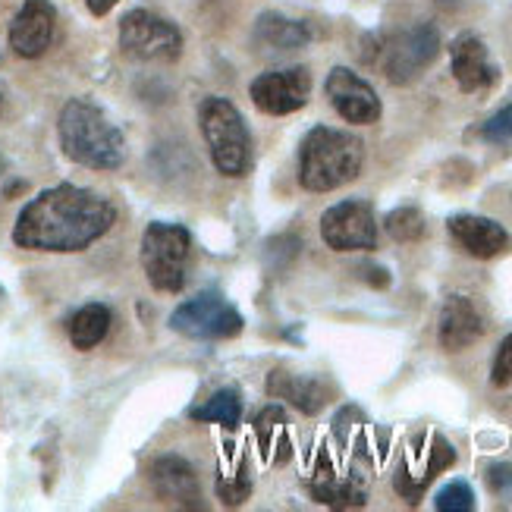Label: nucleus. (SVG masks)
Returning a JSON list of instances; mask_svg holds the SVG:
<instances>
[{"mask_svg":"<svg viewBox=\"0 0 512 512\" xmlns=\"http://www.w3.org/2000/svg\"><path fill=\"white\" fill-rule=\"evenodd\" d=\"M198 123L217 173L242 176L252 167V132L233 101L205 98L198 107Z\"/></svg>","mask_w":512,"mask_h":512,"instance_id":"obj_4","label":"nucleus"},{"mask_svg":"<svg viewBox=\"0 0 512 512\" xmlns=\"http://www.w3.org/2000/svg\"><path fill=\"white\" fill-rule=\"evenodd\" d=\"M491 384L494 387H509L512 384V333H506L497 355H494V365H491Z\"/></svg>","mask_w":512,"mask_h":512,"instance_id":"obj_27","label":"nucleus"},{"mask_svg":"<svg viewBox=\"0 0 512 512\" xmlns=\"http://www.w3.org/2000/svg\"><path fill=\"white\" fill-rule=\"evenodd\" d=\"M252 494V478L246 469V459H236L233 475H220L217 478V497L224 500V506H242Z\"/></svg>","mask_w":512,"mask_h":512,"instance_id":"obj_24","label":"nucleus"},{"mask_svg":"<svg viewBox=\"0 0 512 512\" xmlns=\"http://www.w3.org/2000/svg\"><path fill=\"white\" fill-rule=\"evenodd\" d=\"M434 506L440 512H472L475 509V491L465 481H450L437 491Z\"/></svg>","mask_w":512,"mask_h":512,"instance_id":"obj_26","label":"nucleus"},{"mask_svg":"<svg viewBox=\"0 0 512 512\" xmlns=\"http://www.w3.org/2000/svg\"><path fill=\"white\" fill-rule=\"evenodd\" d=\"M487 487H491L497 497H512V465L494 462L491 469H487Z\"/></svg>","mask_w":512,"mask_h":512,"instance_id":"obj_29","label":"nucleus"},{"mask_svg":"<svg viewBox=\"0 0 512 512\" xmlns=\"http://www.w3.org/2000/svg\"><path fill=\"white\" fill-rule=\"evenodd\" d=\"M321 239L333 252H371L377 249V220L368 202L349 198L321 214Z\"/></svg>","mask_w":512,"mask_h":512,"instance_id":"obj_9","label":"nucleus"},{"mask_svg":"<svg viewBox=\"0 0 512 512\" xmlns=\"http://www.w3.org/2000/svg\"><path fill=\"white\" fill-rule=\"evenodd\" d=\"M384 224L396 242H418L421 236H425V217H421L418 208H396L387 214Z\"/></svg>","mask_w":512,"mask_h":512,"instance_id":"obj_25","label":"nucleus"},{"mask_svg":"<svg viewBox=\"0 0 512 512\" xmlns=\"http://www.w3.org/2000/svg\"><path fill=\"white\" fill-rule=\"evenodd\" d=\"M192 233L183 224L154 220L142 236V267L158 293H180L189 274Z\"/></svg>","mask_w":512,"mask_h":512,"instance_id":"obj_5","label":"nucleus"},{"mask_svg":"<svg viewBox=\"0 0 512 512\" xmlns=\"http://www.w3.org/2000/svg\"><path fill=\"white\" fill-rule=\"evenodd\" d=\"M440 54V32L431 22H421L393 35L381 48V70L393 85H409L418 79Z\"/></svg>","mask_w":512,"mask_h":512,"instance_id":"obj_8","label":"nucleus"},{"mask_svg":"<svg viewBox=\"0 0 512 512\" xmlns=\"http://www.w3.org/2000/svg\"><path fill=\"white\" fill-rule=\"evenodd\" d=\"M324 92L333 104V110L355 126H371L381 120V98L371 88V82H365L359 73H352L349 66H333L327 82H324Z\"/></svg>","mask_w":512,"mask_h":512,"instance_id":"obj_11","label":"nucleus"},{"mask_svg":"<svg viewBox=\"0 0 512 512\" xmlns=\"http://www.w3.org/2000/svg\"><path fill=\"white\" fill-rule=\"evenodd\" d=\"M267 393L274 399L293 403L302 415H318L330 399L327 384L315 381V377H299V374H286V371H274L267 377Z\"/></svg>","mask_w":512,"mask_h":512,"instance_id":"obj_17","label":"nucleus"},{"mask_svg":"<svg viewBox=\"0 0 512 512\" xmlns=\"http://www.w3.org/2000/svg\"><path fill=\"white\" fill-rule=\"evenodd\" d=\"M365 145L333 126H315L299 145V183L308 192H333L362 173Z\"/></svg>","mask_w":512,"mask_h":512,"instance_id":"obj_3","label":"nucleus"},{"mask_svg":"<svg viewBox=\"0 0 512 512\" xmlns=\"http://www.w3.org/2000/svg\"><path fill=\"white\" fill-rule=\"evenodd\" d=\"M255 437L261 443V453L267 462H286L293 456V447H289V431H286V412L280 406H267L255 415Z\"/></svg>","mask_w":512,"mask_h":512,"instance_id":"obj_21","label":"nucleus"},{"mask_svg":"<svg viewBox=\"0 0 512 512\" xmlns=\"http://www.w3.org/2000/svg\"><path fill=\"white\" fill-rule=\"evenodd\" d=\"M170 327L189 340H230L246 321L220 293H198L170 315Z\"/></svg>","mask_w":512,"mask_h":512,"instance_id":"obj_7","label":"nucleus"},{"mask_svg":"<svg viewBox=\"0 0 512 512\" xmlns=\"http://www.w3.org/2000/svg\"><path fill=\"white\" fill-rule=\"evenodd\" d=\"M311 497L324 506L333 509H359L368 503L365 487L355 481V478H337V472L330 469V462L321 456V465L315 469V478H311Z\"/></svg>","mask_w":512,"mask_h":512,"instance_id":"obj_18","label":"nucleus"},{"mask_svg":"<svg viewBox=\"0 0 512 512\" xmlns=\"http://www.w3.org/2000/svg\"><path fill=\"white\" fill-rule=\"evenodd\" d=\"M362 274H365V280H371L374 286H387V283H390V277H387L384 267H362Z\"/></svg>","mask_w":512,"mask_h":512,"instance_id":"obj_30","label":"nucleus"},{"mask_svg":"<svg viewBox=\"0 0 512 512\" xmlns=\"http://www.w3.org/2000/svg\"><path fill=\"white\" fill-rule=\"evenodd\" d=\"M456 462V450L450 447L447 440H443L440 434L431 437V450H428V465L421 469L418 475H412L406 465H399V472H396V491L403 494L409 503H418V497L425 494V487L443 472V469H450V465Z\"/></svg>","mask_w":512,"mask_h":512,"instance_id":"obj_19","label":"nucleus"},{"mask_svg":"<svg viewBox=\"0 0 512 512\" xmlns=\"http://www.w3.org/2000/svg\"><path fill=\"white\" fill-rule=\"evenodd\" d=\"M252 104L261 110V114H271V117H286V114H296L308 104L311 95V76L305 66H286V70H271V73H261L252 88Z\"/></svg>","mask_w":512,"mask_h":512,"instance_id":"obj_10","label":"nucleus"},{"mask_svg":"<svg viewBox=\"0 0 512 512\" xmlns=\"http://www.w3.org/2000/svg\"><path fill=\"white\" fill-rule=\"evenodd\" d=\"M85 7L92 10L95 16H107L110 10L117 7V0H85Z\"/></svg>","mask_w":512,"mask_h":512,"instance_id":"obj_31","label":"nucleus"},{"mask_svg":"<svg viewBox=\"0 0 512 512\" xmlns=\"http://www.w3.org/2000/svg\"><path fill=\"white\" fill-rule=\"evenodd\" d=\"M151 491L158 500L183 506V509H198L202 506V491H198V475L192 469V462L183 456H158L148 469Z\"/></svg>","mask_w":512,"mask_h":512,"instance_id":"obj_13","label":"nucleus"},{"mask_svg":"<svg viewBox=\"0 0 512 512\" xmlns=\"http://www.w3.org/2000/svg\"><path fill=\"white\" fill-rule=\"evenodd\" d=\"M255 41L271 51H299L311 41V29L305 22L286 19L280 13H261L255 26Z\"/></svg>","mask_w":512,"mask_h":512,"instance_id":"obj_20","label":"nucleus"},{"mask_svg":"<svg viewBox=\"0 0 512 512\" xmlns=\"http://www.w3.org/2000/svg\"><path fill=\"white\" fill-rule=\"evenodd\" d=\"M195 421H211V425H224V428H236L242 418V399L236 390H217L205 406H198L189 412Z\"/></svg>","mask_w":512,"mask_h":512,"instance_id":"obj_23","label":"nucleus"},{"mask_svg":"<svg viewBox=\"0 0 512 512\" xmlns=\"http://www.w3.org/2000/svg\"><path fill=\"white\" fill-rule=\"evenodd\" d=\"M120 48L132 60L170 63L183 54V35L158 13L132 10L120 19Z\"/></svg>","mask_w":512,"mask_h":512,"instance_id":"obj_6","label":"nucleus"},{"mask_svg":"<svg viewBox=\"0 0 512 512\" xmlns=\"http://www.w3.org/2000/svg\"><path fill=\"white\" fill-rule=\"evenodd\" d=\"M447 230L462 252H469L472 258H481V261L497 258L509 246V233L503 230V224L481 214H456L450 217Z\"/></svg>","mask_w":512,"mask_h":512,"instance_id":"obj_15","label":"nucleus"},{"mask_svg":"<svg viewBox=\"0 0 512 512\" xmlns=\"http://www.w3.org/2000/svg\"><path fill=\"white\" fill-rule=\"evenodd\" d=\"M450 70L453 79L459 82L462 92H484L497 82V66L487 57L484 41L472 32H465L453 41L450 48Z\"/></svg>","mask_w":512,"mask_h":512,"instance_id":"obj_14","label":"nucleus"},{"mask_svg":"<svg viewBox=\"0 0 512 512\" xmlns=\"http://www.w3.org/2000/svg\"><path fill=\"white\" fill-rule=\"evenodd\" d=\"M0 170H4V164H0Z\"/></svg>","mask_w":512,"mask_h":512,"instance_id":"obj_33","label":"nucleus"},{"mask_svg":"<svg viewBox=\"0 0 512 512\" xmlns=\"http://www.w3.org/2000/svg\"><path fill=\"white\" fill-rule=\"evenodd\" d=\"M484 333V318L478 305L469 296H450L440 308V327H437V337L440 346L447 352H459V349H469L472 343L481 340Z\"/></svg>","mask_w":512,"mask_h":512,"instance_id":"obj_16","label":"nucleus"},{"mask_svg":"<svg viewBox=\"0 0 512 512\" xmlns=\"http://www.w3.org/2000/svg\"><path fill=\"white\" fill-rule=\"evenodd\" d=\"M481 139H487V142H506V139H512V101L503 110H497V114L481 126Z\"/></svg>","mask_w":512,"mask_h":512,"instance_id":"obj_28","label":"nucleus"},{"mask_svg":"<svg viewBox=\"0 0 512 512\" xmlns=\"http://www.w3.org/2000/svg\"><path fill=\"white\" fill-rule=\"evenodd\" d=\"M107 330H110V308L101 305V302L82 305L70 318V343L79 352H88L107 337Z\"/></svg>","mask_w":512,"mask_h":512,"instance_id":"obj_22","label":"nucleus"},{"mask_svg":"<svg viewBox=\"0 0 512 512\" xmlns=\"http://www.w3.org/2000/svg\"><path fill=\"white\" fill-rule=\"evenodd\" d=\"M57 10L51 0H26L10 22V48L22 60H35L51 48Z\"/></svg>","mask_w":512,"mask_h":512,"instance_id":"obj_12","label":"nucleus"},{"mask_svg":"<svg viewBox=\"0 0 512 512\" xmlns=\"http://www.w3.org/2000/svg\"><path fill=\"white\" fill-rule=\"evenodd\" d=\"M60 148L79 167L117 170L126 161L123 132L107 120V114L85 98L66 101L60 110Z\"/></svg>","mask_w":512,"mask_h":512,"instance_id":"obj_2","label":"nucleus"},{"mask_svg":"<svg viewBox=\"0 0 512 512\" xmlns=\"http://www.w3.org/2000/svg\"><path fill=\"white\" fill-rule=\"evenodd\" d=\"M117 224V208L92 189L60 183L19 211L13 242L29 252H82Z\"/></svg>","mask_w":512,"mask_h":512,"instance_id":"obj_1","label":"nucleus"},{"mask_svg":"<svg viewBox=\"0 0 512 512\" xmlns=\"http://www.w3.org/2000/svg\"><path fill=\"white\" fill-rule=\"evenodd\" d=\"M0 296H4V286H0Z\"/></svg>","mask_w":512,"mask_h":512,"instance_id":"obj_32","label":"nucleus"}]
</instances>
